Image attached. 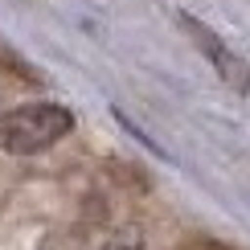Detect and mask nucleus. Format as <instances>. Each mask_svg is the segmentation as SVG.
Masks as SVG:
<instances>
[{"label": "nucleus", "mask_w": 250, "mask_h": 250, "mask_svg": "<svg viewBox=\"0 0 250 250\" xmlns=\"http://www.w3.org/2000/svg\"><path fill=\"white\" fill-rule=\"evenodd\" d=\"M74 111L62 103L37 99V103H21V107L0 115V148L8 156H37L45 148H54L58 140H66L74 131Z\"/></svg>", "instance_id": "f257e3e1"}, {"label": "nucleus", "mask_w": 250, "mask_h": 250, "mask_svg": "<svg viewBox=\"0 0 250 250\" xmlns=\"http://www.w3.org/2000/svg\"><path fill=\"white\" fill-rule=\"evenodd\" d=\"M176 21H181L185 37L197 45V54L205 58V66H209L213 74L222 78V86L230 90V95L242 103V107H250V62L238 58V49H234L222 33H217V29L205 25L201 17H193V13H176Z\"/></svg>", "instance_id": "f03ea898"}, {"label": "nucleus", "mask_w": 250, "mask_h": 250, "mask_svg": "<svg viewBox=\"0 0 250 250\" xmlns=\"http://www.w3.org/2000/svg\"><path fill=\"white\" fill-rule=\"evenodd\" d=\"M99 250H144V234H140V226H119L115 234L107 238V242H103Z\"/></svg>", "instance_id": "7ed1b4c3"}, {"label": "nucleus", "mask_w": 250, "mask_h": 250, "mask_svg": "<svg viewBox=\"0 0 250 250\" xmlns=\"http://www.w3.org/2000/svg\"><path fill=\"white\" fill-rule=\"evenodd\" d=\"M213 250H238V246H226V242H222V246H213Z\"/></svg>", "instance_id": "20e7f679"}]
</instances>
